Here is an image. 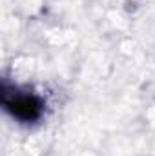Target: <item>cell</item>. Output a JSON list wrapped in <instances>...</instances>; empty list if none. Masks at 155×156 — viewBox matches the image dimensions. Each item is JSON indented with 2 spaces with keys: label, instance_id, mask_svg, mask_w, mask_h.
I'll use <instances>...</instances> for the list:
<instances>
[{
  "label": "cell",
  "instance_id": "obj_1",
  "mask_svg": "<svg viewBox=\"0 0 155 156\" xmlns=\"http://www.w3.org/2000/svg\"><path fill=\"white\" fill-rule=\"evenodd\" d=\"M13 113L20 118H33L39 113V104L33 98H28V96L17 98L15 104H13Z\"/></svg>",
  "mask_w": 155,
  "mask_h": 156
}]
</instances>
